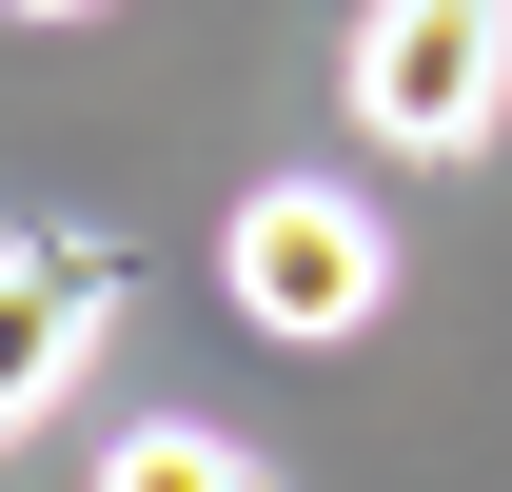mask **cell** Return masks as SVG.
<instances>
[{
	"label": "cell",
	"instance_id": "5b68a950",
	"mask_svg": "<svg viewBox=\"0 0 512 492\" xmlns=\"http://www.w3.org/2000/svg\"><path fill=\"white\" fill-rule=\"evenodd\" d=\"M0 20H99V0H0Z\"/></svg>",
	"mask_w": 512,
	"mask_h": 492
},
{
	"label": "cell",
	"instance_id": "6da1fadb",
	"mask_svg": "<svg viewBox=\"0 0 512 492\" xmlns=\"http://www.w3.org/2000/svg\"><path fill=\"white\" fill-rule=\"evenodd\" d=\"M512 99V0H375L355 20V119L394 158H473Z\"/></svg>",
	"mask_w": 512,
	"mask_h": 492
},
{
	"label": "cell",
	"instance_id": "277c9868",
	"mask_svg": "<svg viewBox=\"0 0 512 492\" xmlns=\"http://www.w3.org/2000/svg\"><path fill=\"white\" fill-rule=\"evenodd\" d=\"M99 492H256V453H237V433H119Z\"/></svg>",
	"mask_w": 512,
	"mask_h": 492
},
{
	"label": "cell",
	"instance_id": "3957f363",
	"mask_svg": "<svg viewBox=\"0 0 512 492\" xmlns=\"http://www.w3.org/2000/svg\"><path fill=\"white\" fill-rule=\"evenodd\" d=\"M79 335H99V256H60V237H40V256H0V433L79 374Z\"/></svg>",
	"mask_w": 512,
	"mask_h": 492
},
{
	"label": "cell",
	"instance_id": "7a4b0ae2",
	"mask_svg": "<svg viewBox=\"0 0 512 492\" xmlns=\"http://www.w3.org/2000/svg\"><path fill=\"white\" fill-rule=\"evenodd\" d=\"M375 217H355V197H316V178H276L237 217V315L256 335H355V315H375Z\"/></svg>",
	"mask_w": 512,
	"mask_h": 492
}]
</instances>
